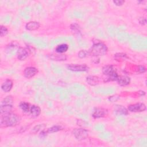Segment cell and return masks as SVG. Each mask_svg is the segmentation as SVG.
I'll list each match as a JSON object with an SVG mask.
<instances>
[{"instance_id": "obj_11", "label": "cell", "mask_w": 147, "mask_h": 147, "mask_svg": "<svg viewBox=\"0 0 147 147\" xmlns=\"http://www.w3.org/2000/svg\"><path fill=\"white\" fill-rule=\"evenodd\" d=\"M100 79L98 76L95 75H88L86 77V82L91 86H95L99 83Z\"/></svg>"}, {"instance_id": "obj_16", "label": "cell", "mask_w": 147, "mask_h": 147, "mask_svg": "<svg viewBox=\"0 0 147 147\" xmlns=\"http://www.w3.org/2000/svg\"><path fill=\"white\" fill-rule=\"evenodd\" d=\"M30 114L31 116L33 118H36L39 116V115L41 113V109L40 107L36 105H32L30 107V110H29Z\"/></svg>"}, {"instance_id": "obj_21", "label": "cell", "mask_w": 147, "mask_h": 147, "mask_svg": "<svg viewBox=\"0 0 147 147\" xmlns=\"http://www.w3.org/2000/svg\"><path fill=\"white\" fill-rule=\"evenodd\" d=\"M71 27V29L74 32V33H80V27L79 26L76 24V23H74L72 24L70 26Z\"/></svg>"}, {"instance_id": "obj_24", "label": "cell", "mask_w": 147, "mask_h": 147, "mask_svg": "<svg viewBox=\"0 0 147 147\" xmlns=\"http://www.w3.org/2000/svg\"><path fill=\"white\" fill-rule=\"evenodd\" d=\"M79 57L82 59V58H84L86 57H87L88 54V51H86V50H81L79 52L78 54Z\"/></svg>"}, {"instance_id": "obj_7", "label": "cell", "mask_w": 147, "mask_h": 147, "mask_svg": "<svg viewBox=\"0 0 147 147\" xmlns=\"http://www.w3.org/2000/svg\"><path fill=\"white\" fill-rule=\"evenodd\" d=\"M108 114V110L107 109H104V108H100L98 107L96 108L92 114V117L94 118H100L105 117Z\"/></svg>"}, {"instance_id": "obj_22", "label": "cell", "mask_w": 147, "mask_h": 147, "mask_svg": "<svg viewBox=\"0 0 147 147\" xmlns=\"http://www.w3.org/2000/svg\"><path fill=\"white\" fill-rule=\"evenodd\" d=\"M13 99L11 96H7L5 98L3 99L2 101L1 104H9V105H13Z\"/></svg>"}, {"instance_id": "obj_23", "label": "cell", "mask_w": 147, "mask_h": 147, "mask_svg": "<svg viewBox=\"0 0 147 147\" xmlns=\"http://www.w3.org/2000/svg\"><path fill=\"white\" fill-rule=\"evenodd\" d=\"M8 33V29L5 26L1 25L0 28V36L3 37L6 36Z\"/></svg>"}, {"instance_id": "obj_2", "label": "cell", "mask_w": 147, "mask_h": 147, "mask_svg": "<svg viewBox=\"0 0 147 147\" xmlns=\"http://www.w3.org/2000/svg\"><path fill=\"white\" fill-rule=\"evenodd\" d=\"M107 52V46L100 41L96 40L93 42L91 48L88 51V54L93 57H98L105 55Z\"/></svg>"}, {"instance_id": "obj_10", "label": "cell", "mask_w": 147, "mask_h": 147, "mask_svg": "<svg viewBox=\"0 0 147 147\" xmlns=\"http://www.w3.org/2000/svg\"><path fill=\"white\" fill-rule=\"evenodd\" d=\"M114 113L117 115H127L128 110L122 105H115L114 108Z\"/></svg>"}, {"instance_id": "obj_12", "label": "cell", "mask_w": 147, "mask_h": 147, "mask_svg": "<svg viewBox=\"0 0 147 147\" xmlns=\"http://www.w3.org/2000/svg\"><path fill=\"white\" fill-rule=\"evenodd\" d=\"M117 81L119 85H120L121 86H126L130 84V78L127 76H125V75L119 76V75Z\"/></svg>"}, {"instance_id": "obj_27", "label": "cell", "mask_w": 147, "mask_h": 147, "mask_svg": "<svg viewBox=\"0 0 147 147\" xmlns=\"http://www.w3.org/2000/svg\"><path fill=\"white\" fill-rule=\"evenodd\" d=\"M119 98H120V96L119 95H114L109 96L108 99L110 102H115L117 100H118L119 99Z\"/></svg>"}, {"instance_id": "obj_14", "label": "cell", "mask_w": 147, "mask_h": 147, "mask_svg": "<svg viewBox=\"0 0 147 147\" xmlns=\"http://www.w3.org/2000/svg\"><path fill=\"white\" fill-rule=\"evenodd\" d=\"M13 108L12 105L9 104H1L0 108L1 115H4L10 113Z\"/></svg>"}, {"instance_id": "obj_26", "label": "cell", "mask_w": 147, "mask_h": 147, "mask_svg": "<svg viewBox=\"0 0 147 147\" xmlns=\"http://www.w3.org/2000/svg\"><path fill=\"white\" fill-rule=\"evenodd\" d=\"M145 71H146L145 67L142 65L137 66V68L136 69V72L138 74H142V73L145 72Z\"/></svg>"}, {"instance_id": "obj_19", "label": "cell", "mask_w": 147, "mask_h": 147, "mask_svg": "<svg viewBox=\"0 0 147 147\" xmlns=\"http://www.w3.org/2000/svg\"><path fill=\"white\" fill-rule=\"evenodd\" d=\"M20 108L21 109V110L24 113H28L29 112L30 107L29 103L25 102H22L20 103Z\"/></svg>"}, {"instance_id": "obj_8", "label": "cell", "mask_w": 147, "mask_h": 147, "mask_svg": "<svg viewBox=\"0 0 147 147\" xmlns=\"http://www.w3.org/2000/svg\"><path fill=\"white\" fill-rule=\"evenodd\" d=\"M30 53V51L28 48L20 47L17 51V58L20 60H24L26 59Z\"/></svg>"}, {"instance_id": "obj_17", "label": "cell", "mask_w": 147, "mask_h": 147, "mask_svg": "<svg viewBox=\"0 0 147 147\" xmlns=\"http://www.w3.org/2000/svg\"><path fill=\"white\" fill-rule=\"evenodd\" d=\"M49 57L51 59L53 60L56 61H64L67 59V56L65 55H63L61 53H56V54H51L49 55Z\"/></svg>"}, {"instance_id": "obj_13", "label": "cell", "mask_w": 147, "mask_h": 147, "mask_svg": "<svg viewBox=\"0 0 147 147\" xmlns=\"http://www.w3.org/2000/svg\"><path fill=\"white\" fill-rule=\"evenodd\" d=\"M13 82L10 79H6L1 85V89L5 92H9L13 87Z\"/></svg>"}, {"instance_id": "obj_9", "label": "cell", "mask_w": 147, "mask_h": 147, "mask_svg": "<svg viewBox=\"0 0 147 147\" xmlns=\"http://www.w3.org/2000/svg\"><path fill=\"white\" fill-rule=\"evenodd\" d=\"M38 73V69L34 67H26L24 71V76L26 78L29 79L35 76Z\"/></svg>"}, {"instance_id": "obj_20", "label": "cell", "mask_w": 147, "mask_h": 147, "mask_svg": "<svg viewBox=\"0 0 147 147\" xmlns=\"http://www.w3.org/2000/svg\"><path fill=\"white\" fill-rule=\"evenodd\" d=\"M61 129H62V127L60 126L55 125V126H53L49 127L47 131L48 133H52L57 132V131L61 130Z\"/></svg>"}, {"instance_id": "obj_3", "label": "cell", "mask_w": 147, "mask_h": 147, "mask_svg": "<svg viewBox=\"0 0 147 147\" xmlns=\"http://www.w3.org/2000/svg\"><path fill=\"white\" fill-rule=\"evenodd\" d=\"M102 71L103 75L106 76L105 82L117 81L119 75L113 65H106L103 66L102 69Z\"/></svg>"}, {"instance_id": "obj_25", "label": "cell", "mask_w": 147, "mask_h": 147, "mask_svg": "<svg viewBox=\"0 0 147 147\" xmlns=\"http://www.w3.org/2000/svg\"><path fill=\"white\" fill-rule=\"evenodd\" d=\"M114 57L115 58V59L118 60V59H125L126 58H127V56L126 54L125 53H117L115 55H114Z\"/></svg>"}, {"instance_id": "obj_5", "label": "cell", "mask_w": 147, "mask_h": 147, "mask_svg": "<svg viewBox=\"0 0 147 147\" xmlns=\"http://www.w3.org/2000/svg\"><path fill=\"white\" fill-rule=\"evenodd\" d=\"M146 109V105L143 103H137L130 105L127 107L128 111L133 113L142 112L145 111Z\"/></svg>"}, {"instance_id": "obj_18", "label": "cell", "mask_w": 147, "mask_h": 147, "mask_svg": "<svg viewBox=\"0 0 147 147\" xmlns=\"http://www.w3.org/2000/svg\"><path fill=\"white\" fill-rule=\"evenodd\" d=\"M68 49V45L66 44H61L58 45L56 48L55 51L58 53H63Z\"/></svg>"}, {"instance_id": "obj_28", "label": "cell", "mask_w": 147, "mask_h": 147, "mask_svg": "<svg viewBox=\"0 0 147 147\" xmlns=\"http://www.w3.org/2000/svg\"><path fill=\"white\" fill-rule=\"evenodd\" d=\"M139 23L142 25H145L146 24V19L145 17H140L138 19Z\"/></svg>"}, {"instance_id": "obj_29", "label": "cell", "mask_w": 147, "mask_h": 147, "mask_svg": "<svg viewBox=\"0 0 147 147\" xmlns=\"http://www.w3.org/2000/svg\"><path fill=\"white\" fill-rule=\"evenodd\" d=\"M113 3L116 6H122L124 3L125 1H121V0H117V1H113Z\"/></svg>"}, {"instance_id": "obj_1", "label": "cell", "mask_w": 147, "mask_h": 147, "mask_svg": "<svg viewBox=\"0 0 147 147\" xmlns=\"http://www.w3.org/2000/svg\"><path fill=\"white\" fill-rule=\"evenodd\" d=\"M20 122V118L16 114L9 113L4 115H1V127H12L17 125Z\"/></svg>"}, {"instance_id": "obj_15", "label": "cell", "mask_w": 147, "mask_h": 147, "mask_svg": "<svg viewBox=\"0 0 147 147\" xmlns=\"http://www.w3.org/2000/svg\"><path fill=\"white\" fill-rule=\"evenodd\" d=\"M40 26V24L37 21H30L26 24L25 28L28 30L33 31L38 29Z\"/></svg>"}, {"instance_id": "obj_6", "label": "cell", "mask_w": 147, "mask_h": 147, "mask_svg": "<svg viewBox=\"0 0 147 147\" xmlns=\"http://www.w3.org/2000/svg\"><path fill=\"white\" fill-rule=\"evenodd\" d=\"M67 68L68 70L74 72H84L88 70V67L86 64H70L67 65Z\"/></svg>"}, {"instance_id": "obj_4", "label": "cell", "mask_w": 147, "mask_h": 147, "mask_svg": "<svg viewBox=\"0 0 147 147\" xmlns=\"http://www.w3.org/2000/svg\"><path fill=\"white\" fill-rule=\"evenodd\" d=\"M73 134L77 140L82 141L88 137V131L83 128H76L73 131Z\"/></svg>"}]
</instances>
